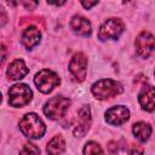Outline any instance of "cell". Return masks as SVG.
Segmentation results:
<instances>
[{
	"label": "cell",
	"instance_id": "obj_1",
	"mask_svg": "<svg viewBox=\"0 0 155 155\" xmlns=\"http://www.w3.org/2000/svg\"><path fill=\"white\" fill-rule=\"evenodd\" d=\"M19 130L22 131V133L25 137L38 139L44 136V133L46 131V126H45L44 121L39 117V115H36L34 113H28L21 119Z\"/></svg>",
	"mask_w": 155,
	"mask_h": 155
},
{
	"label": "cell",
	"instance_id": "obj_2",
	"mask_svg": "<svg viewBox=\"0 0 155 155\" xmlns=\"http://www.w3.org/2000/svg\"><path fill=\"white\" fill-rule=\"evenodd\" d=\"M91 91L97 99L104 101V99H109V98H113V97H116L117 94H120L124 91V87L120 82H117L115 80L102 79L92 85Z\"/></svg>",
	"mask_w": 155,
	"mask_h": 155
},
{
	"label": "cell",
	"instance_id": "obj_3",
	"mask_svg": "<svg viewBox=\"0 0 155 155\" xmlns=\"http://www.w3.org/2000/svg\"><path fill=\"white\" fill-rule=\"evenodd\" d=\"M69 105H70V99L62 96H56L45 103L44 113L48 119L58 120L65 115Z\"/></svg>",
	"mask_w": 155,
	"mask_h": 155
},
{
	"label": "cell",
	"instance_id": "obj_4",
	"mask_svg": "<svg viewBox=\"0 0 155 155\" xmlns=\"http://www.w3.org/2000/svg\"><path fill=\"white\" fill-rule=\"evenodd\" d=\"M33 97V92L25 84H16L8 90L10 105L15 108H22L27 105Z\"/></svg>",
	"mask_w": 155,
	"mask_h": 155
},
{
	"label": "cell",
	"instance_id": "obj_5",
	"mask_svg": "<svg viewBox=\"0 0 155 155\" xmlns=\"http://www.w3.org/2000/svg\"><path fill=\"white\" fill-rule=\"evenodd\" d=\"M34 82H35V85H36V87L40 92L50 93L56 86L59 85L61 80H59L58 75L56 73H53L52 70L42 69L35 75Z\"/></svg>",
	"mask_w": 155,
	"mask_h": 155
},
{
	"label": "cell",
	"instance_id": "obj_6",
	"mask_svg": "<svg viewBox=\"0 0 155 155\" xmlns=\"http://www.w3.org/2000/svg\"><path fill=\"white\" fill-rule=\"evenodd\" d=\"M124 29H125V25L119 18H109L101 27L98 38L102 41H105L109 39H117L122 34Z\"/></svg>",
	"mask_w": 155,
	"mask_h": 155
},
{
	"label": "cell",
	"instance_id": "obj_7",
	"mask_svg": "<svg viewBox=\"0 0 155 155\" xmlns=\"http://www.w3.org/2000/svg\"><path fill=\"white\" fill-rule=\"evenodd\" d=\"M69 71L74 81L81 82L85 80L87 73V58L84 53L78 52L73 56L69 62Z\"/></svg>",
	"mask_w": 155,
	"mask_h": 155
},
{
	"label": "cell",
	"instance_id": "obj_8",
	"mask_svg": "<svg viewBox=\"0 0 155 155\" xmlns=\"http://www.w3.org/2000/svg\"><path fill=\"white\" fill-rule=\"evenodd\" d=\"M136 51L142 58H148L155 48V38L149 31H142L136 39Z\"/></svg>",
	"mask_w": 155,
	"mask_h": 155
},
{
	"label": "cell",
	"instance_id": "obj_9",
	"mask_svg": "<svg viewBox=\"0 0 155 155\" xmlns=\"http://www.w3.org/2000/svg\"><path fill=\"white\" fill-rule=\"evenodd\" d=\"M91 111L87 105H84L79 109L76 115V124L74 127V136L76 137H84L91 126Z\"/></svg>",
	"mask_w": 155,
	"mask_h": 155
},
{
	"label": "cell",
	"instance_id": "obj_10",
	"mask_svg": "<svg viewBox=\"0 0 155 155\" xmlns=\"http://www.w3.org/2000/svg\"><path fill=\"white\" fill-rule=\"evenodd\" d=\"M130 119V110L124 105H115L105 111V121L110 125H122Z\"/></svg>",
	"mask_w": 155,
	"mask_h": 155
},
{
	"label": "cell",
	"instance_id": "obj_11",
	"mask_svg": "<svg viewBox=\"0 0 155 155\" xmlns=\"http://www.w3.org/2000/svg\"><path fill=\"white\" fill-rule=\"evenodd\" d=\"M138 101L143 110L154 111L155 110V87L151 85H145L138 94Z\"/></svg>",
	"mask_w": 155,
	"mask_h": 155
},
{
	"label": "cell",
	"instance_id": "obj_12",
	"mask_svg": "<svg viewBox=\"0 0 155 155\" xmlns=\"http://www.w3.org/2000/svg\"><path fill=\"white\" fill-rule=\"evenodd\" d=\"M29 73V69L24 64L23 59H15L7 68V76L10 80H21Z\"/></svg>",
	"mask_w": 155,
	"mask_h": 155
},
{
	"label": "cell",
	"instance_id": "obj_13",
	"mask_svg": "<svg viewBox=\"0 0 155 155\" xmlns=\"http://www.w3.org/2000/svg\"><path fill=\"white\" fill-rule=\"evenodd\" d=\"M70 28L73 29L74 33L79 34V35H84V36H88L91 35L92 28H91V23L87 18L82 17V16H74L71 18L70 22Z\"/></svg>",
	"mask_w": 155,
	"mask_h": 155
},
{
	"label": "cell",
	"instance_id": "obj_14",
	"mask_svg": "<svg viewBox=\"0 0 155 155\" xmlns=\"http://www.w3.org/2000/svg\"><path fill=\"white\" fill-rule=\"evenodd\" d=\"M41 33L36 27H28L22 34V44L25 48L30 50L39 44Z\"/></svg>",
	"mask_w": 155,
	"mask_h": 155
},
{
	"label": "cell",
	"instance_id": "obj_15",
	"mask_svg": "<svg viewBox=\"0 0 155 155\" xmlns=\"http://www.w3.org/2000/svg\"><path fill=\"white\" fill-rule=\"evenodd\" d=\"M65 150V142L61 134L54 136L46 147V153L48 155H61Z\"/></svg>",
	"mask_w": 155,
	"mask_h": 155
},
{
	"label": "cell",
	"instance_id": "obj_16",
	"mask_svg": "<svg viewBox=\"0 0 155 155\" xmlns=\"http://www.w3.org/2000/svg\"><path fill=\"white\" fill-rule=\"evenodd\" d=\"M132 131H133V134L137 139H139L140 142H147L151 134V126L147 122L139 121V122H136L133 125Z\"/></svg>",
	"mask_w": 155,
	"mask_h": 155
},
{
	"label": "cell",
	"instance_id": "obj_17",
	"mask_svg": "<svg viewBox=\"0 0 155 155\" xmlns=\"http://www.w3.org/2000/svg\"><path fill=\"white\" fill-rule=\"evenodd\" d=\"M84 155H104L101 145L96 142H87L84 148Z\"/></svg>",
	"mask_w": 155,
	"mask_h": 155
},
{
	"label": "cell",
	"instance_id": "obj_18",
	"mask_svg": "<svg viewBox=\"0 0 155 155\" xmlns=\"http://www.w3.org/2000/svg\"><path fill=\"white\" fill-rule=\"evenodd\" d=\"M40 149L33 143H25L19 151V155H39Z\"/></svg>",
	"mask_w": 155,
	"mask_h": 155
},
{
	"label": "cell",
	"instance_id": "obj_19",
	"mask_svg": "<svg viewBox=\"0 0 155 155\" xmlns=\"http://www.w3.org/2000/svg\"><path fill=\"white\" fill-rule=\"evenodd\" d=\"M144 148L139 144H131L128 148V155H143Z\"/></svg>",
	"mask_w": 155,
	"mask_h": 155
},
{
	"label": "cell",
	"instance_id": "obj_20",
	"mask_svg": "<svg viewBox=\"0 0 155 155\" xmlns=\"http://www.w3.org/2000/svg\"><path fill=\"white\" fill-rule=\"evenodd\" d=\"M108 150H109L110 155H115V154L117 153V143L114 142V140L109 142V143H108Z\"/></svg>",
	"mask_w": 155,
	"mask_h": 155
},
{
	"label": "cell",
	"instance_id": "obj_21",
	"mask_svg": "<svg viewBox=\"0 0 155 155\" xmlns=\"http://www.w3.org/2000/svg\"><path fill=\"white\" fill-rule=\"evenodd\" d=\"M98 4V1H81V5L85 7V8H91L92 6H94V5H97Z\"/></svg>",
	"mask_w": 155,
	"mask_h": 155
},
{
	"label": "cell",
	"instance_id": "obj_22",
	"mask_svg": "<svg viewBox=\"0 0 155 155\" xmlns=\"http://www.w3.org/2000/svg\"><path fill=\"white\" fill-rule=\"evenodd\" d=\"M147 76H144V75H142V74H139L136 79H134V84H139V82H147Z\"/></svg>",
	"mask_w": 155,
	"mask_h": 155
},
{
	"label": "cell",
	"instance_id": "obj_23",
	"mask_svg": "<svg viewBox=\"0 0 155 155\" xmlns=\"http://www.w3.org/2000/svg\"><path fill=\"white\" fill-rule=\"evenodd\" d=\"M23 5L27 7V8H34L35 6H38V2H23Z\"/></svg>",
	"mask_w": 155,
	"mask_h": 155
},
{
	"label": "cell",
	"instance_id": "obj_24",
	"mask_svg": "<svg viewBox=\"0 0 155 155\" xmlns=\"http://www.w3.org/2000/svg\"><path fill=\"white\" fill-rule=\"evenodd\" d=\"M5 22H6V15H5L4 8H1V27H4Z\"/></svg>",
	"mask_w": 155,
	"mask_h": 155
},
{
	"label": "cell",
	"instance_id": "obj_25",
	"mask_svg": "<svg viewBox=\"0 0 155 155\" xmlns=\"http://www.w3.org/2000/svg\"><path fill=\"white\" fill-rule=\"evenodd\" d=\"M154 75H155V69H154Z\"/></svg>",
	"mask_w": 155,
	"mask_h": 155
}]
</instances>
